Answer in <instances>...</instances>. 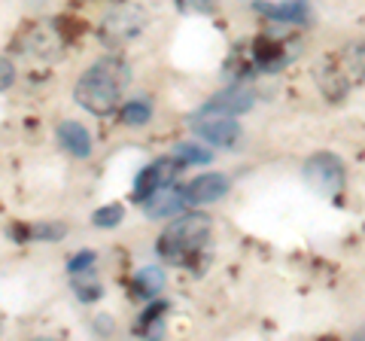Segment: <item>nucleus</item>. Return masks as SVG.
I'll use <instances>...</instances> for the list:
<instances>
[{
  "label": "nucleus",
  "mask_w": 365,
  "mask_h": 341,
  "mask_svg": "<svg viewBox=\"0 0 365 341\" xmlns=\"http://www.w3.org/2000/svg\"><path fill=\"white\" fill-rule=\"evenodd\" d=\"M228 186H232V183H228V177L207 170V174H201V177L192 180V183L182 189V192H186V201L189 204H213V201L225 198Z\"/></svg>",
  "instance_id": "nucleus-8"
},
{
  "label": "nucleus",
  "mask_w": 365,
  "mask_h": 341,
  "mask_svg": "<svg viewBox=\"0 0 365 341\" xmlns=\"http://www.w3.org/2000/svg\"><path fill=\"white\" fill-rule=\"evenodd\" d=\"M302 177L319 198H338L344 192L347 174H344V162L335 153H314L304 158L302 165Z\"/></svg>",
  "instance_id": "nucleus-3"
},
{
  "label": "nucleus",
  "mask_w": 365,
  "mask_h": 341,
  "mask_svg": "<svg viewBox=\"0 0 365 341\" xmlns=\"http://www.w3.org/2000/svg\"><path fill=\"white\" fill-rule=\"evenodd\" d=\"M134 292L137 295H143V299H153V295H158L162 292V287H165V271L158 268V265H146V268H140L134 275Z\"/></svg>",
  "instance_id": "nucleus-15"
},
{
  "label": "nucleus",
  "mask_w": 365,
  "mask_h": 341,
  "mask_svg": "<svg viewBox=\"0 0 365 341\" xmlns=\"http://www.w3.org/2000/svg\"><path fill=\"white\" fill-rule=\"evenodd\" d=\"M186 192L177 189V186H162L155 189L150 198L143 201V210L150 220H168V217H180L186 210Z\"/></svg>",
  "instance_id": "nucleus-7"
},
{
  "label": "nucleus",
  "mask_w": 365,
  "mask_h": 341,
  "mask_svg": "<svg viewBox=\"0 0 365 341\" xmlns=\"http://www.w3.org/2000/svg\"><path fill=\"white\" fill-rule=\"evenodd\" d=\"M174 156L180 158L182 165H210L213 162V150L207 143H195V141H182L177 143Z\"/></svg>",
  "instance_id": "nucleus-16"
},
{
  "label": "nucleus",
  "mask_w": 365,
  "mask_h": 341,
  "mask_svg": "<svg viewBox=\"0 0 365 341\" xmlns=\"http://www.w3.org/2000/svg\"><path fill=\"white\" fill-rule=\"evenodd\" d=\"M13 79H16V71H13V61L0 58V92H4V88H9V86H13Z\"/></svg>",
  "instance_id": "nucleus-22"
},
{
  "label": "nucleus",
  "mask_w": 365,
  "mask_h": 341,
  "mask_svg": "<svg viewBox=\"0 0 365 341\" xmlns=\"http://www.w3.org/2000/svg\"><path fill=\"white\" fill-rule=\"evenodd\" d=\"M189 128L195 131L204 143L225 146V150L241 141V122H237L232 113H222V110L207 107V104L189 116Z\"/></svg>",
  "instance_id": "nucleus-4"
},
{
  "label": "nucleus",
  "mask_w": 365,
  "mask_h": 341,
  "mask_svg": "<svg viewBox=\"0 0 365 341\" xmlns=\"http://www.w3.org/2000/svg\"><path fill=\"white\" fill-rule=\"evenodd\" d=\"M71 283H73V292H76L79 302H98L101 295H104V287H101V280L95 275V265L83 268V271H73Z\"/></svg>",
  "instance_id": "nucleus-14"
},
{
  "label": "nucleus",
  "mask_w": 365,
  "mask_h": 341,
  "mask_svg": "<svg viewBox=\"0 0 365 341\" xmlns=\"http://www.w3.org/2000/svg\"><path fill=\"white\" fill-rule=\"evenodd\" d=\"M180 13H186V16H210L216 13V4L213 0H174Z\"/></svg>",
  "instance_id": "nucleus-20"
},
{
  "label": "nucleus",
  "mask_w": 365,
  "mask_h": 341,
  "mask_svg": "<svg viewBox=\"0 0 365 341\" xmlns=\"http://www.w3.org/2000/svg\"><path fill=\"white\" fill-rule=\"evenodd\" d=\"M180 158L177 156H168V158H158V162H150L140 174L134 177V189H131V198L134 201H146L153 195L155 189H162V186H170L174 183V177L180 174Z\"/></svg>",
  "instance_id": "nucleus-5"
},
{
  "label": "nucleus",
  "mask_w": 365,
  "mask_h": 341,
  "mask_svg": "<svg viewBox=\"0 0 365 341\" xmlns=\"http://www.w3.org/2000/svg\"><path fill=\"white\" fill-rule=\"evenodd\" d=\"M91 265H95V253H91V250H79V253L71 259V263H67V268H71V275H73V271L91 268Z\"/></svg>",
  "instance_id": "nucleus-21"
},
{
  "label": "nucleus",
  "mask_w": 365,
  "mask_h": 341,
  "mask_svg": "<svg viewBox=\"0 0 365 341\" xmlns=\"http://www.w3.org/2000/svg\"><path fill=\"white\" fill-rule=\"evenodd\" d=\"M64 46H61V40H58V34H55L52 28H46V25H40V28H31L28 34H25V52L28 55H37V58H55Z\"/></svg>",
  "instance_id": "nucleus-11"
},
{
  "label": "nucleus",
  "mask_w": 365,
  "mask_h": 341,
  "mask_svg": "<svg viewBox=\"0 0 365 341\" xmlns=\"http://www.w3.org/2000/svg\"><path fill=\"white\" fill-rule=\"evenodd\" d=\"M146 28V16L140 13V9H131V6H116L110 9L107 19H104V37L110 43H125L137 37Z\"/></svg>",
  "instance_id": "nucleus-6"
},
{
  "label": "nucleus",
  "mask_w": 365,
  "mask_h": 341,
  "mask_svg": "<svg viewBox=\"0 0 365 341\" xmlns=\"http://www.w3.org/2000/svg\"><path fill=\"white\" fill-rule=\"evenodd\" d=\"M128 64L116 55H107L88 67V71L76 79L73 88V101L79 107H86L95 116H110L119 107L122 92L128 86Z\"/></svg>",
  "instance_id": "nucleus-1"
},
{
  "label": "nucleus",
  "mask_w": 365,
  "mask_h": 341,
  "mask_svg": "<svg viewBox=\"0 0 365 341\" xmlns=\"http://www.w3.org/2000/svg\"><path fill=\"white\" fill-rule=\"evenodd\" d=\"M122 204H107V208L95 210V217H91V223L98 225V229H113V225L122 223Z\"/></svg>",
  "instance_id": "nucleus-19"
},
{
  "label": "nucleus",
  "mask_w": 365,
  "mask_h": 341,
  "mask_svg": "<svg viewBox=\"0 0 365 341\" xmlns=\"http://www.w3.org/2000/svg\"><path fill=\"white\" fill-rule=\"evenodd\" d=\"M55 138H58L61 150L71 153L73 158H88L91 156V134L86 125H79L76 119H64L55 128Z\"/></svg>",
  "instance_id": "nucleus-10"
},
{
  "label": "nucleus",
  "mask_w": 365,
  "mask_h": 341,
  "mask_svg": "<svg viewBox=\"0 0 365 341\" xmlns=\"http://www.w3.org/2000/svg\"><path fill=\"white\" fill-rule=\"evenodd\" d=\"M256 104V95L247 92V88H222V92H216L207 107H216L222 113H232V116H241V113H250Z\"/></svg>",
  "instance_id": "nucleus-13"
},
{
  "label": "nucleus",
  "mask_w": 365,
  "mask_h": 341,
  "mask_svg": "<svg viewBox=\"0 0 365 341\" xmlns=\"http://www.w3.org/2000/svg\"><path fill=\"white\" fill-rule=\"evenodd\" d=\"M314 83H317L319 92H323L326 101H341L347 95V88H350L347 73L341 71L335 61H319L314 67Z\"/></svg>",
  "instance_id": "nucleus-9"
},
{
  "label": "nucleus",
  "mask_w": 365,
  "mask_h": 341,
  "mask_svg": "<svg viewBox=\"0 0 365 341\" xmlns=\"http://www.w3.org/2000/svg\"><path fill=\"white\" fill-rule=\"evenodd\" d=\"M64 235H67L64 223H40V225L25 229V238H31V241H43V244H55V241H61Z\"/></svg>",
  "instance_id": "nucleus-17"
},
{
  "label": "nucleus",
  "mask_w": 365,
  "mask_h": 341,
  "mask_svg": "<svg viewBox=\"0 0 365 341\" xmlns=\"http://www.w3.org/2000/svg\"><path fill=\"white\" fill-rule=\"evenodd\" d=\"M353 67H356V73L365 79V43L353 49Z\"/></svg>",
  "instance_id": "nucleus-23"
},
{
  "label": "nucleus",
  "mask_w": 365,
  "mask_h": 341,
  "mask_svg": "<svg viewBox=\"0 0 365 341\" xmlns=\"http://www.w3.org/2000/svg\"><path fill=\"white\" fill-rule=\"evenodd\" d=\"M150 119H153V107L146 104V101H140V98L122 107V122L131 125V128H140V125H146Z\"/></svg>",
  "instance_id": "nucleus-18"
},
{
  "label": "nucleus",
  "mask_w": 365,
  "mask_h": 341,
  "mask_svg": "<svg viewBox=\"0 0 365 341\" xmlns=\"http://www.w3.org/2000/svg\"><path fill=\"white\" fill-rule=\"evenodd\" d=\"M256 13L268 16L271 21H287V25H304V21H307V0H283V4H256Z\"/></svg>",
  "instance_id": "nucleus-12"
},
{
  "label": "nucleus",
  "mask_w": 365,
  "mask_h": 341,
  "mask_svg": "<svg viewBox=\"0 0 365 341\" xmlns=\"http://www.w3.org/2000/svg\"><path fill=\"white\" fill-rule=\"evenodd\" d=\"M210 238V217L204 213H180V217L158 235L155 253L165 259L168 265H189L195 256L207 247Z\"/></svg>",
  "instance_id": "nucleus-2"
}]
</instances>
